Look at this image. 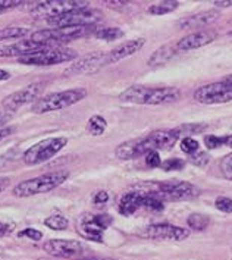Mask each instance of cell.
<instances>
[{
	"mask_svg": "<svg viewBox=\"0 0 232 260\" xmlns=\"http://www.w3.org/2000/svg\"><path fill=\"white\" fill-rule=\"evenodd\" d=\"M178 134L175 129H159L153 131L149 136L136 140L125 141L119 144L115 150L116 157L128 160V159H136L140 156H146L150 151L159 150H171L175 143L178 141Z\"/></svg>",
	"mask_w": 232,
	"mask_h": 260,
	"instance_id": "cell-1",
	"label": "cell"
},
{
	"mask_svg": "<svg viewBox=\"0 0 232 260\" xmlns=\"http://www.w3.org/2000/svg\"><path fill=\"white\" fill-rule=\"evenodd\" d=\"M181 97L177 87H146L132 85L121 93L119 100L134 105H168Z\"/></svg>",
	"mask_w": 232,
	"mask_h": 260,
	"instance_id": "cell-2",
	"label": "cell"
},
{
	"mask_svg": "<svg viewBox=\"0 0 232 260\" xmlns=\"http://www.w3.org/2000/svg\"><path fill=\"white\" fill-rule=\"evenodd\" d=\"M69 177L68 171H56L50 174H44L36 178L25 179L14 187L15 197H31L43 192H49L62 185Z\"/></svg>",
	"mask_w": 232,
	"mask_h": 260,
	"instance_id": "cell-3",
	"label": "cell"
},
{
	"mask_svg": "<svg viewBox=\"0 0 232 260\" xmlns=\"http://www.w3.org/2000/svg\"><path fill=\"white\" fill-rule=\"evenodd\" d=\"M85 97H87V90L81 88V87L65 90L60 93H53V94H49V96L37 100L32 106V112L34 113H47V112L62 110L81 102Z\"/></svg>",
	"mask_w": 232,
	"mask_h": 260,
	"instance_id": "cell-4",
	"label": "cell"
},
{
	"mask_svg": "<svg viewBox=\"0 0 232 260\" xmlns=\"http://www.w3.org/2000/svg\"><path fill=\"white\" fill-rule=\"evenodd\" d=\"M88 8V2L81 0H47V2H37V3H29L28 11L34 18H57L62 15L74 12L78 9Z\"/></svg>",
	"mask_w": 232,
	"mask_h": 260,
	"instance_id": "cell-5",
	"label": "cell"
},
{
	"mask_svg": "<svg viewBox=\"0 0 232 260\" xmlns=\"http://www.w3.org/2000/svg\"><path fill=\"white\" fill-rule=\"evenodd\" d=\"M96 25H87V27H69V28H50V29H41L36 31L31 36V40L44 44H55L63 41H72L77 39H84L88 36H93L96 31Z\"/></svg>",
	"mask_w": 232,
	"mask_h": 260,
	"instance_id": "cell-6",
	"label": "cell"
},
{
	"mask_svg": "<svg viewBox=\"0 0 232 260\" xmlns=\"http://www.w3.org/2000/svg\"><path fill=\"white\" fill-rule=\"evenodd\" d=\"M77 52L68 47H47L34 55L19 57L18 62L22 65H34V67H52L63 62H71L77 57Z\"/></svg>",
	"mask_w": 232,
	"mask_h": 260,
	"instance_id": "cell-7",
	"label": "cell"
},
{
	"mask_svg": "<svg viewBox=\"0 0 232 260\" xmlns=\"http://www.w3.org/2000/svg\"><path fill=\"white\" fill-rule=\"evenodd\" d=\"M156 197H159L162 202L169 200V202H182V200H191L195 199L200 191L195 185H192L187 181H163L156 185V190H153Z\"/></svg>",
	"mask_w": 232,
	"mask_h": 260,
	"instance_id": "cell-8",
	"label": "cell"
},
{
	"mask_svg": "<svg viewBox=\"0 0 232 260\" xmlns=\"http://www.w3.org/2000/svg\"><path fill=\"white\" fill-rule=\"evenodd\" d=\"M68 140L65 137L46 138L40 143H36L24 153V162L27 165H40L50 160L59 151L67 146Z\"/></svg>",
	"mask_w": 232,
	"mask_h": 260,
	"instance_id": "cell-9",
	"label": "cell"
},
{
	"mask_svg": "<svg viewBox=\"0 0 232 260\" xmlns=\"http://www.w3.org/2000/svg\"><path fill=\"white\" fill-rule=\"evenodd\" d=\"M112 216L108 213H100V215H93V213H85L78 219L77 223V231L85 240H91L96 243H102L103 240V233L112 225Z\"/></svg>",
	"mask_w": 232,
	"mask_h": 260,
	"instance_id": "cell-10",
	"label": "cell"
},
{
	"mask_svg": "<svg viewBox=\"0 0 232 260\" xmlns=\"http://www.w3.org/2000/svg\"><path fill=\"white\" fill-rule=\"evenodd\" d=\"M102 19V12L97 9H78L74 12L47 19V24L53 28H69V27H87V25H96Z\"/></svg>",
	"mask_w": 232,
	"mask_h": 260,
	"instance_id": "cell-11",
	"label": "cell"
},
{
	"mask_svg": "<svg viewBox=\"0 0 232 260\" xmlns=\"http://www.w3.org/2000/svg\"><path fill=\"white\" fill-rule=\"evenodd\" d=\"M194 99L202 105L228 103V102L232 100V84L225 81V80L212 82V84H206V85L195 90Z\"/></svg>",
	"mask_w": 232,
	"mask_h": 260,
	"instance_id": "cell-12",
	"label": "cell"
},
{
	"mask_svg": "<svg viewBox=\"0 0 232 260\" xmlns=\"http://www.w3.org/2000/svg\"><path fill=\"white\" fill-rule=\"evenodd\" d=\"M109 63V57L108 53L105 52H94V53H88V55L82 56L80 60H77L75 63H72L65 74L69 75H88V74H96L102 68L108 67Z\"/></svg>",
	"mask_w": 232,
	"mask_h": 260,
	"instance_id": "cell-13",
	"label": "cell"
},
{
	"mask_svg": "<svg viewBox=\"0 0 232 260\" xmlns=\"http://www.w3.org/2000/svg\"><path fill=\"white\" fill-rule=\"evenodd\" d=\"M143 237H147L151 240H174V241H182L185 238H188L190 230L187 228H181L175 226L171 223H154L147 228H144V231L141 233Z\"/></svg>",
	"mask_w": 232,
	"mask_h": 260,
	"instance_id": "cell-14",
	"label": "cell"
},
{
	"mask_svg": "<svg viewBox=\"0 0 232 260\" xmlns=\"http://www.w3.org/2000/svg\"><path fill=\"white\" fill-rule=\"evenodd\" d=\"M43 82H34V84H29L25 88L19 90V91H15L11 96H8L5 100H3V108L5 110H11L14 112L18 108L27 105V103H31L34 102L36 99H39V96L43 91Z\"/></svg>",
	"mask_w": 232,
	"mask_h": 260,
	"instance_id": "cell-15",
	"label": "cell"
},
{
	"mask_svg": "<svg viewBox=\"0 0 232 260\" xmlns=\"http://www.w3.org/2000/svg\"><path fill=\"white\" fill-rule=\"evenodd\" d=\"M44 250L55 257H63V259H71L78 254H81L82 244L75 240H62V238H55L49 240L44 243Z\"/></svg>",
	"mask_w": 232,
	"mask_h": 260,
	"instance_id": "cell-16",
	"label": "cell"
},
{
	"mask_svg": "<svg viewBox=\"0 0 232 260\" xmlns=\"http://www.w3.org/2000/svg\"><path fill=\"white\" fill-rule=\"evenodd\" d=\"M47 47H52L50 44L44 43H37L34 40H21L9 46L0 47V57H24L28 55H34L37 52H41Z\"/></svg>",
	"mask_w": 232,
	"mask_h": 260,
	"instance_id": "cell-17",
	"label": "cell"
},
{
	"mask_svg": "<svg viewBox=\"0 0 232 260\" xmlns=\"http://www.w3.org/2000/svg\"><path fill=\"white\" fill-rule=\"evenodd\" d=\"M216 37H218V34L212 29H200V31H195V32L185 36L184 39L178 41L175 46H177L178 52H188L192 49H198V47H203V46L213 43L216 40Z\"/></svg>",
	"mask_w": 232,
	"mask_h": 260,
	"instance_id": "cell-18",
	"label": "cell"
},
{
	"mask_svg": "<svg viewBox=\"0 0 232 260\" xmlns=\"http://www.w3.org/2000/svg\"><path fill=\"white\" fill-rule=\"evenodd\" d=\"M144 44H146L144 39H134V40L125 41L122 44L116 46L113 50L108 52L109 63H115V62H119V60H122V59L128 57V56H132L138 50H141Z\"/></svg>",
	"mask_w": 232,
	"mask_h": 260,
	"instance_id": "cell-19",
	"label": "cell"
},
{
	"mask_svg": "<svg viewBox=\"0 0 232 260\" xmlns=\"http://www.w3.org/2000/svg\"><path fill=\"white\" fill-rule=\"evenodd\" d=\"M219 18L218 11H206L200 14L187 16L181 21H178V27L181 29H192V28H203L206 25H210Z\"/></svg>",
	"mask_w": 232,
	"mask_h": 260,
	"instance_id": "cell-20",
	"label": "cell"
},
{
	"mask_svg": "<svg viewBox=\"0 0 232 260\" xmlns=\"http://www.w3.org/2000/svg\"><path fill=\"white\" fill-rule=\"evenodd\" d=\"M144 191H129L123 194L119 202V213L123 216H131L138 209L143 207Z\"/></svg>",
	"mask_w": 232,
	"mask_h": 260,
	"instance_id": "cell-21",
	"label": "cell"
},
{
	"mask_svg": "<svg viewBox=\"0 0 232 260\" xmlns=\"http://www.w3.org/2000/svg\"><path fill=\"white\" fill-rule=\"evenodd\" d=\"M177 53L178 50L175 44H164L162 47H159V49L150 56V59H149V67L156 68V67L164 65L166 62H169Z\"/></svg>",
	"mask_w": 232,
	"mask_h": 260,
	"instance_id": "cell-22",
	"label": "cell"
},
{
	"mask_svg": "<svg viewBox=\"0 0 232 260\" xmlns=\"http://www.w3.org/2000/svg\"><path fill=\"white\" fill-rule=\"evenodd\" d=\"M93 36L98 40L113 41L123 37V31L118 27H97Z\"/></svg>",
	"mask_w": 232,
	"mask_h": 260,
	"instance_id": "cell-23",
	"label": "cell"
},
{
	"mask_svg": "<svg viewBox=\"0 0 232 260\" xmlns=\"http://www.w3.org/2000/svg\"><path fill=\"white\" fill-rule=\"evenodd\" d=\"M106 128H108V122H106V119L103 118V116H100V115H94V116H91L90 119H88V122H87V131L91 134V136H102L105 131H106Z\"/></svg>",
	"mask_w": 232,
	"mask_h": 260,
	"instance_id": "cell-24",
	"label": "cell"
},
{
	"mask_svg": "<svg viewBox=\"0 0 232 260\" xmlns=\"http://www.w3.org/2000/svg\"><path fill=\"white\" fill-rule=\"evenodd\" d=\"M187 223L194 231H205L210 223V219H209V216L202 215V213H192L188 216Z\"/></svg>",
	"mask_w": 232,
	"mask_h": 260,
	"instance_id": "cell-25",
	"label": "cell"
},
{
	"mask_svg": "<svg viewBox=\"0 0 232 260\" xmlns=\"http://www.w3.org/2000/svg\"><path fill=\"white\" fill-rule=\"evenodd\" d=\"M179 3L178 2H160L156 5H151L150 8L147 9V12L151 15H164L174 12L175 9H178Z\"/></svg>",
	"mask_w": 232,
	"mask_h": 260,
	"instance_id": "cell-26",
	"label": "cell"
},
{
	"mask_svg": "<svg viewBox=\"0 0 232 260\" xmlns=\"http://www.w3.org/2000/svg\"><path fill=\"white\" fill-rule=\"evenodd\" d=\"M28 32H29V29L25 27H6L0 29V41L19 39V37L27 36Z\"/></svg>",
	"mask_w": 232,
	"mask_h": 260,
	"instance_id": "cell-27",
	"label": "cell"
},
{
	"mask_svg": "<svg viewBox=\"0 0 232 260\" xmlns=\"http://www.w3.org/2000/svg\"><path fill=\"white\" fill-rule=\"evenodd\" d=\"M44 225L49 226V228L53 230V231H63V230L68 228L69 222L68 219H67L65 216H62V215H52V216H49L47 219H44Z\"/></svg>",
	"mask_w": 232,
	"mask_h": 260,
	"instance_id": "cell-28",
	"label": "cell"
},
{
	"mask_svg": "<svg viewBox=\"0 0 232 260\" xmlns=\"http://www.w3.org/2000/svg\"><path fill=\"white\" fill-rule=\"evenodd\" d=\"M206 125H202V123H187V125H181L175 129V133L179 136H187L190 137V134H198L202 131H205Z\"/></svg>",
	"mask_w": 232,
	"mask_h": 260,
	"instance_id": "cell-29",
	"label": "cell"
},
{
	"mask_svg": "<svg viewBox=\"0 0 232 260\" xmlns=\"http://www.w3.org/2000/svg\"><path fill=\"white\" fill-rule=\"evenodd\" d=\"M181 150L191 156V154L198 151V141L194 140L192 137L182 138V141H181Z\"/></svg>",
	"mask_w": 232,
	"mask_h": 260,
	"instance_id": "cell-30",
	"label": "cell"
},
{
	"mask_svg": "<svg viewBox=\"0 0 232 260\" xmlns=\"http://www.w3.org/2000/svg\"><path fill=\"white\" fill-rule=\"evenodd\" d=\"M220 172L226 179L232 181V153L225 156L220 162Z\"/></svg>",
	"mask_w": 232,
	"mask_h": 260,
	"instance_id": "cell-31",
	"label": "cell"
},
{
	"mask_svg": "<svg viewBox=\"0 0 232 260\" xmlns=\"http://www.w3.org/2000/svg\"><path fill=\"white\" fill-rule=\"evenodd\" d=\"M160 166L166 172H169V171H181L185 166V162L181 160V159H168Z\"/></svg>",
	"mask_w": 232,
	"mask_h": 260,
	"instance_id": "cell-32",
	"label": "cell"
},
{
	"mask_svg": "<svg viewBox=\"0 0 232 260\" xmlns=\"http://www.w3.org/2000/svg\"><path fill=\"white\" fill-rule=\"evenodd\" d=\"M215 206L223 213H232V200L228 197H218L215 202Z\"/></svg>",
	"mask_w": 232,
	"mask_h": 260,
	"instance_id": "cell-33",
	"label": "cell"
},
{
	"mask_svg": "<svg viewBox=\"0 0 232 260\" xmlns=\"http://www.w3.org/2000/svg\"><path fill=\"white\" fill-rule=\"evenodd\" d=\"M190 160H191V164L197 165V166H205L209 164V154L205 151H197V153L191 154Z\"/></svg>",
	"mask_w": 232,
	"mask_h": 260,
	"instance_id": "cell-34",
	"label": "cell"
},
{
	"mask_svg": "<svg viewBox=\"0 0 232 260\" xmlns=\"http://www.w3.org/2000/svg\"><path fill=\"white\" fill-rule=\"evenodd\" d=\"M146 164L150 168H159L162 165L160 160V156H159V151H150L146 154Z\"/></svg>",
	"mask_w": 232,
	"mask_h": 260,
	"instance_id": "cell-35",
	"label": "cell"
},
{
	"mask_svg": "<svg viewBox=\"0 0 232 260\" xmlns=\"http://www.w3.org/2000/svg\"><path fill=\"white\" fill-rule=\"evenodd\" d=\"M205 144L209 150L218 149V147L222 146V137H218V136H206Z\"/></svg>",
	"mask_w": 232,
	"mask_h": 260,
	"instance_id": "cell-36",
	"label": "cell"
},
{
	"mask_svg": "<svg viewBox=\"0 0 232 260\" xmlns=\"http://www.w3.org/2000/svg\"><path fill=\"white\" fill-rule=\"evenodd\" d=\"M19 5H22V2H19V0H0V14L6 12L9 9H14Z\"/></svg>",
	"mask_w": 232,
	"mask_h": 260,
	"instance_id": "cell-37",
	"label": "cell"
},
{
	"mask_svg": "<svg viewBox=\"0 0 232 260\" xmlns=\"http://www.w3.org/2000/svg\"><path fill=\"white\" fill-rule=\"evenodd\" d=\"M19 237H28V238H31L34 241H39V240L43 238V234L40 231H37V230H34V228H27L25 231L19 233Z\"/></svg>",
	"mask_w": 232,
	"mask_h": 260,
	"instance_id": "cell-38",
	"label": "cell"
},
{
	"mask_svg": "<svg viewBox=\"0 0 232 260\" xmlns=\"http://www.w3.org/2000/svg\"><path fill=\"white\" fill-rule=\"evenodd\" d=\"M15 230V223L11 222H2L0 220V237H5L8 234H11Z\"/></svg>",
	"mask_w": 232,
	"mask_h": 260,
	"instance_id": "cell-39",
	"label": "cell"
},
{
	"mask_svg": "<svg viewBox=\"0 0 232 260\" xmlns=\"http://www.w3.org/2000/svg\"><path fill=\"white\" fill-rule=\"evenodd\" d=\"M12 116H14V112H11V110H2L0 112V129L3 125H6L12 119Z\"/></svg>",
	"mask_w": 232,
	"mask_h": 260,
	"instance_id": "cell-40",
	"label": "cell"
},
{
	"mask_svg": "<svg viewBox=\"0 0 232 260\" xmlns=\"http://www.w3.org/2000/svg\"><path fill=\"white\" fill-rule=\"evenodd\" d=\"M105 5L108 8H112V9H122V8H126L129 3L128 2H115V0H109V2H105Z\"/></svg>",
	"mask_w": 232,
	"mask_h": 260,
	"instance_id": "cell-41",
	"label": "cell"
},
{
	"mask_svg": "<svg viewBox=\"0 0 232 260\" xmlns=\"http://www.w3.org/2000/svg\"><path fill=\"white\" fill-rule=\"evenodd\" d=\"M109 200V194L106 191H98L94 196V203L96 205H105Z\"/></svg>",
	"mask_w": 232,
	"mask_h": 260,
	"instance_id": "cell-42",
	"label": "cell"
},
{
	"mask_svg": "<svg viewBox=\"0 0 232 260\" xmlns=\"http://www.w3.org/2000/svg\"><path fill=\"white\" fill-rule=\"evenodd\" d=\"M222 146H228L232 149V134L229 136H222Z\"/></svg>",
	"mask_w": 232,
	"mask_h": 260,
	"instance_id": "cell-43",
	"label": "cell"
},
{
	"mask_svg": "<svg viewBox=\"0 0 232 260\" xmlns=\"http://www.w3.org/2000/svg\"><path fill=\"white\" fill-rule=\"evenodd\" d=\"M9 78H11V74L5 69H0V81H6Z\"/></svg>",
	"mask_w": 232,
	"mask_h": 260,
	"instance_id": "cell-44",
	"label": "cell"
},
{
	"mask_svg": "<svg viewBox=\"0 0 232 260\" xmlns=\"http://www.w3.org/2000/svg\"><path fill=\"white\" fill-rule=\"evenodd\" d=\"M9 134H12V128H5V129H0V141L5 137H8Z\"/></svg>",
	"mask_w": 232,
	"mask_h": 260,
	"instance_id": "cell-45",
	"label": "cell"
},
{
	"mask_svg": "<svg viewBox=\"0 0 232 260\" xmlns=\"http://www.w3.org/2000/svg\"><path fill=\"white\" fill-rule=\"evenodd\" d=\"M8 185H9V179H8V178H0V192L5 191Z\"/></svg>",
	"mask_w": 232,
	"mask_h": 260,
	"instance_id": "cell-46",
	"label": "cell"
},
{
	"mask_svg": "<svg viewBox=\"0 0 232 260\" xmlns=\"http://www.w3.org/2000/svg\"><path fill=\"white\" fill-rule=\"evenodd\" d=\"M213 5H216L218 8H228V6H232V2H215Z\"/></svg>",
	"mask_w": 232,
	"mask_h": 260,
	"instance_id": "cell-47",
	"label": "cell"
},
{
	"mask_svg": "<svg viewBox=\"0 0 232 260\" xmlns=\"http://www.w3.org/2000/svg\"><path fill=\"white\" fill-rule=\"evenodd\" d=\"M225 81L231 82V84H232V75H228V77H226V78H225Z\"/></svg>",
	"mask_w": 232,
	"mask_h": 260,
	"instance_id": "cell-48",
	"label": "cell"
},
{
	"mask_svg": "<svg viewBox=\"0 0 232 260\" xmlns=\"http://www.w3.org/2000/svg\"><path fill=\"white\" fill-rule=\"evenodd\" d=\"M82 260H113V259H82Z\"/></svg>",
	"mask_w": 232,
	"mask_h": 260,
	"instance_id": "cell-49",
	"label": "cell"
},
{
	"mask_svg": "<svg viewBox=\"0 0 232 260\" xmlns=\"http://www.w3.org/2000/svg\"><path fill=\"white\" fill-rule=\"evenodd\" d=\"M231 36H232V32H231Z\"/></svg>",
	"mask_w": 232,
	"mask_h": 260,
	"instance_id": "cell-50",
	"label": "cell"
}]
</instances>
